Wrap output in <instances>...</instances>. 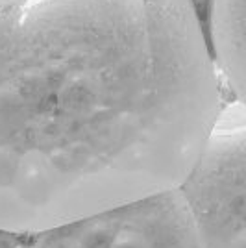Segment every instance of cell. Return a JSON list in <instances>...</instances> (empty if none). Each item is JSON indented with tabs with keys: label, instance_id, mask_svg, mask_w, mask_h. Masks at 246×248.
<instances>
[{
	"label": "cell",
	"instance_id": "cell-1",
	"mask_svg": "<svg viewBox=\"0 0 246 248\" xmlns=\"http://www.w3.org/2000/svg\"><path fill=\"white\" fill-rule=\"evenodd\" d=\"M222 106L193 0H0V228L180 189Z\"/></svg>",
	"mask_w": 246,
	"mask_h": 248
},
{
	"label": "cell",
	"instance_id": "cell-2",
	"mask_svg": "<svg viewBox=\"0 0 246 248\" xmlns=\"http://www.w3.org/2000/svg\"><path fill=\"white\" fill-rule=\"evenodd\" d=\"M180 193L202 248H246V104H224Z\"/></svg>",
	"mask_w": 246,
	"mask_h": 248
},
{
	"label": "cell",
	"instance_id": "cell-3",
	"mask_svg": "<svg viewBox=\"0 0 246 248\" xmlns=\"http://www.w3.org/2000/svg\"><path fill=\"white\" fill-rule=\"evenodd\" d=\"M30 248H202L180 189L35 233Z\"/></svg>",
	"mask_w": 246,
	"mask_h": 248
},
{
	"label": "cell",
	"instance_id": "cell-4",
	"mask_svg": "<svg viewBox=\"0 0 246 248\" xmlns=\"http://www.w3.org/2000/svg\"><path fill=\"white\" fill-rule=\"evenodd\" d=\"M209 46L222 82L246 104V0H209Z\"/></svg>",
	"mask_w": 246,
	"mask_h": 248
},
{
	"label": "cell",
	"instance_id": "cell-5",
	"mask_svg": "<svg viewBox=\"0 0 246 248\" xmlns=\"http://www.w3.org/2000/svg\"><path fill=\"white\" fill-rule=\"evenodd\" d=\"M35 233H19L0 228V248H30Z\"/></svg>",
	"mask_w": 246,
	"mask_h": 248
}]
</instances>
